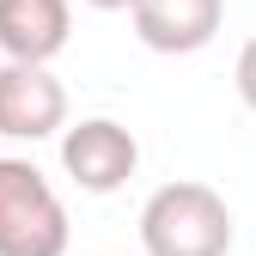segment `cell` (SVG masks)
Returning <instances> with one entry per match:
<instances>
[{"mask_svg": "<svg viewBox=\"0 0 256 256\" xmlns=\"http://www.w3.org/2000/svg\"><path fill=\"white\" fill-rule=\"evenodd\" d=\"M74 37L68 0H0V55L18 68H49Z\"/></svg>", "mask_w": 256, "mask_h": 256, "instance_id": "cell-6", "label": "cell"}, {"mask_svg": "<svg viewBox=\"0 0 256 256\" xmlns=\"http://www.w3.org/2000/svg\"><path fill=\"white\" fill-rule=\"evenodd\" d=\"M140 165V140L128 134L116 116H86L61 134V171H68L86 196H110L134 177Z\"/></svg>", "mask_w": 256, "mask_h": 256, "instance_id": "cell-3", "label": "cell"}, {"mask_svg": "<svg viewBox=\"0 0 256 256\" xmlns=\"http://www.w3.org/2000/svg\"><path fill=\"white\" fill-rule=\"evenodd\" d=\"M0 256H68V208L30 158H0Z\"/></svg>", "mask_w": 256, "mask_h": 256, "instance_id": "cell-2", "label": "cell"}, {"mask_svg": "<svg viewBox=\"0 0 256 256\" xmlns=\"http://www.w3.org/2000/svg\"><path fill=\"white\" fill-rule=\"evenodd\" d=\"M146 256H232V208L208 183H165L140 208Z\"/></svg>", "mask_w": 256, "mask_h": 256, "instance_id": "cell-1", "label": "cell"}, {"mask_svg": "<svg viewBox=\"0 0 256 256\" xmlns=\"http://www.w3.org/2000/svg\"><path fill=\"white\" fill-rule=\"evenodd\" d=\"M232 80H238V98L256 110V37L238 49V68H232Z\"/></svg>", "mask_w": 256, "mask_h": 256, "instance_id": "cell-7", "label": "cell"}, {"mask_svg": "<svg viewBox=\"0 0 256 256\" xmlns=\"http://www.w3.org/2000/svg\"><path fill=\"white\" fill-rule=\"evenodd\" d=\"M68 128V86L49 68H0V134L6 140H49Z\"/></svg>", "mask_w": 256, "mask_h": 256, "instance_id": "cell-4", "label": "cell"}, {"mask_svg": "<svg viewBox=\"0 0 256 256\" xmlns=\"http://www.w3.org/2000/svg\"><path fill=\"white\" fill-rule=\"evenodd\" d=\"M128 18H134V37L152 55H196L220 37L226 0H134Z\"/></svg>", "mask_w": 256, "mask_h": 256, "instance_id": "cell-5", "label": "cell"}, {"mask_svg": "<svg viewBox=\"0 0 256 256\" xmlns=\"http://www.w3.org/2000/svg\"><path fill=\"white\" fill-rule=\"evenodd\" d=\"M86 6H92V12H128L134 0H86Z\"/></svg>", "mask_w": 256, "mask_h": 256, "instance_id": "cell-8", "label": "cell"}]
</instances>
